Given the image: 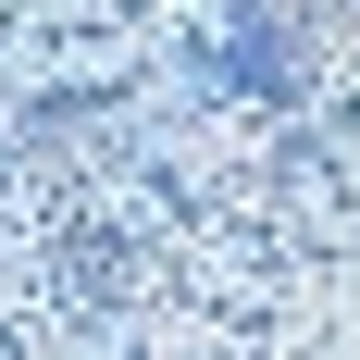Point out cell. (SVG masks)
Segmentation results:
<instances>
[{"mask_svg":"<svg viewBox=\"0 0 360 360\" xmlns=\"http://www.w3.org/2000/svg\"><path fill=\"white\" fill-rule=\"evenodd\" d=\"M137 286H149V236L112 199H63L50 212V298L63 311H124Z\"/></svg>","mask_w":360,"mask_h":360,"instance_id":"obj_1","label":"cell"},{"mask_svg":"<svg viewBox=\"0 0 360 360\" xmlns=\"http://www.w3.org/2000/svg\"><path fill=\"white\" fill-rule=\"evenodd\" d=\"M199 75H212L224 100H298V37H286V13L224 0L212 25H199Z\"/></svg>","mask_w":360,"mask_h":360,"instance_id":"obj_2","label":"cell"}]
</instances>
